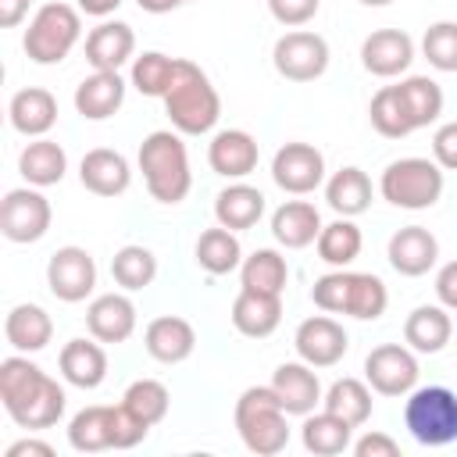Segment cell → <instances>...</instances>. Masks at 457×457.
<instances>
[{
    "instance_id": "obj_41",
    "label": "cell",
    "mask_w": 457,
    "mask_h": 457,
    "mask_svg": "<svg viewBox=\"0 0 457 457\" xmlns=\"http://www.w3.org/2000/svg\"><path fill=\"white\" fill-rule=\"evenodd\" d=\"M121 403H125L139 421H146V425L154 428L157 421H164V414H168V407H171V393H168V386L157 382V378H136V382L125 389Z\"/></svg>"
},
{
    "instance_id": "obj_25",
    "label": "cell",
    "mask_w": 457,
    "mask_h": 457,
    "mask_svg": "<svg viewBox=\"0 0 457 457\" xmlns=\"http://www.w3.org/2000/svg\"><path fill=\"white\" fill-rule=\"evenodd\" d=\"M57 368L64 375V382L79 386V389H96L107 378V353L100 346V339H68L61 346Z\"/></svg>"
},
{
    "instance_id": "obj_40",
    "label": "cell",
    "mask_w": 457,
    "mask_h": 457,
    "mask_svg": "<svg viewBox=\"0 0 457 457\" xmlns=\"http://www.w3.org/2000/svg\"><path fill=\"white\" fill-rule=\"evenodd\" d=\"M400 96H403V104L414 118V129H425L443 114V89L428 75H407L400 82Z\"/></svg>"
},
{
    "instance_id": "obj_42",
    "label": "cell",
    "mask_w": 457,
    "mask_h": 457,
    "mask_svg": "<svg viewBox=\"0 0 457 457\" xmlns=\"http://www.w3.org/2000/svg\"><path fill=\"white\" fill-rule=\"evenodd\" d=\"M386 303H389V293H386V282L371 271H353L350 275V307L346 314L357 318V321H375L386 314Z\"/></svg>"
},
{
    "instance_id": "obj_7",
    "label": "cell",
    "mask_w": 457,
    "mask_h": 457,
    "mask_svg": "<svg viewBox=\"0 0 457 457\" xmlns=\"http://www.w3.org/2000/svg\"><path fill=\"white\" fill-rule=\"evenodd\" d=\"M378 193L393 207L425 211L443 196V168L428 157H400L382 171Z\"/></svg>"
},
{
    "instance_id": "obj_35",
    "label": "cell",
    "mask_w": 457,
    "mask_h": 457,
    "mask_svg": "<svg viewBox=\"0 0 457 457\" xmlns=\"http://www.w3.org/2000/svg\"><path fill=\"white\" fill-rule=\"evenodd\" d=\"M286 278H289V264L278 250H253L250 257H243L239 264V282L243 289H257V293H275L282 296L286 289Z\"/></svg>"
},
{
    "instance_id": "obj_24",
    "label": "cell",
    "mask_w": 457,
    "mask_h": 457,
    "mask_svg": "<svg viewBox=\"0 0 457 457\" xmlns=\"http://www.w3.org/2000/svg\"><path fill=\"white\" fill-rule=\"evenodd\" d=\"M125 104V79L118 71H93L75 86V111L89 121L111 118Z\"/></svg>"
},
{
    "instance_id": "obj_33",
    "label": "cell",
    "mask_w": 457,
    "mask_h": 457,
    "mask_svg": "<svg viewBox=\"0 0 457 457\" xmlns=\"http://www.w3.org/2000/svg\"><path fill=\"white\" fill-rule=\"evenodd\" d=\"M196 264L211 275H228L243 264V246L236 239L232 228L218 225V228H204L196 239Z\"/></svg>"
},
{
    "instance_id": "obj_47",
    "label": "cell",
    "mask_w": 457,
    "mask_h": 457,
    "mask_svg": "<svg viewBox=\"0 0 457 457\" xmlns=\"http://www.w3.org/2000/svg\"><path fill=\"white\" fill-rule=\"evenodd\" d=\"M318 7H321V0H268L271 18H275L278 25H286V29L307 25V21L318 14Z\"/></svg>"
},
{
    "instance_id": "obj_53",
    "label": "cell",
    "mask_w": 457,
    "mask_h": 457,
    "mask_svg": "<svg viewBox=\"0 0 457 457\" xmlns=\"http://www.w3.org/2000/svg\"><path fill=\"white\" fill-rule=\"evenodd\" d=\"M121 7V0H79V11L82 14H93V18H107Z\"/></svg>"
},
{
    "instance_id": "obj_29",
    "label": "cell",
    "mask_w": 457,
    "mask_h": 457,
    "mask_svg": "<svg viewBox=\"0 0 457 457\" xmlns=\"http://www.w3.org/2000/svg\"><path fill=\"white\" fill-rule=\"evenodd\" d=\"M18 171H21V179L29 186H39V189L43 186H57L64 179V171H68V154H64L61 143L39 136V139L25 143V150L18 154Z\"/></svg>"
},
{
    "instance_id": "obj_32",
    "label": "cell",
    "mask_w": 457,
    "mask_h": 457,
    "mask_svg": "<svg viewBox=\"0 0 457 457\" xmlns=\"http://www.w3.org/2000/svg\"><path fill=\"white\" fill-rule=\"evenodd\" d=\"M325 200L339 218H357L371 207V179L361 168H339L325 182Z\"/></svg>"
},
{
    "instance_id": "obj_17",
    "label": "cell",
    "mask_w": 457,
    "mask_h": 457,
    "mask_svg": "<svg viewBox=\"0 0 457 457\" xmlns=\"http://www.w3.org/2000/svg\"><path fill=\"white\" fill-rule=\"evenodd\" d=\"M271 389L282 400L286 414H296V418L311 414L321 403V382H318V375H314V368L307 361L278 364L275 375H271Z\"/></svg>"
},
{
    "instance_id": "obj_27",
    "label": "cell",
    "mask_w": 457,
    "mask_h": 457,
    "mask_svg": "<svg viewBox=\"0 0 457 457\" xmlns=\"http://www.w3.org/2000/svg\"><path fill=\"white\" fill-rule=\"evenodd\" d=\"M321 232V214L311 200H286L275 214H271V236L286 246V250H303L318 239Z\"/></svg>"
},
{
    "instance_id": "obj_13",
    "label": "cell",
    "mask_w": 457,
    "mask_h": 457,
    "mask_svg": "<svg viewBox=\"0 0 457 457\" xmlns=\"http://www.w3.org/2000/svg\"><path fill=\"white\" fill-rule=\"evenodd\" d=\"M293 346L300 353V361H307L311 368H332L346 357L350 350V336L346 328L328 318V314H311L296 325V336H293Z\"/></svg>"
},
{
    "instance_id": "obj_51",
    "label": "cell",
    "mask_w": 457,
    "mask_h": 457,
    "mask_svg": "<svg viewBox=\"0 0 457 457\" xmlns=\"http://www.w3.org/2000/svg\"><path fill=\"white\" fill-rule=\"evenodd\" d=\"M32 0H0V29H14L29 14Z\"/></svg>"
},
{
    "instance_id": "obj_44",
    "label": "cell",
    "mask_w": 457,
    "mask_h": 457,
    "mask_svg": "<svg viewBox=\"0 0 457 457\" xmlns=\"http://www.w3.org/2000/svg\"><path fill=\"white\" fill-rule=\"evenodd\" d=\"M421 54L436 71H457V21H436L421 36Z\"/></svg>"
},
{
    "instance_id": "obj_3",
    "label": "cell",
    "mask_w": 457,
    "mask_h": 457,
    "mask_svg": "<svg viewBox=\"0 0 457 457\" xmlns=\"http://www.w3.org/2000/svg\"><path fill=\"white\" fill-rule=\"evenodd\" d=\"M139 171L146 182V193L157 204H182L189 186H193V171H189V154L182 143V132L171 129H157L139 143Z\"/></svg>"
},
{
    "instance_id": "obj_34",
    "label": "cell",
    "mask_w": 457,
    "mask_h": 457,
    "mask_svg": "<svg viewBox=\"0 0 457 457\" xmlns=\"http://www.w3.org/2000/svg\"><path fill=\"white\" fill-rule=\"evenodd\" d=\"M368 118H371V129L386 139H403L414 132V118L400 96V86H382L368 104Z\"/></svg>"
},
{
    "instance_id": "obj_16",
    "label": "cell",
    "mask_w": 457,
    "mask_h": 457,
    "mask_svg": "<svg viewBox=\"0 0 457 457\" xmlns=\"http://www.w3.org/2000/svg\"><path fill=\"white\" fill-rule=\"evenodd\" d=\"M386 257H389L393 271H400V275H407V278H418V275H425V271L436 264L439 243H436V236H432L425 225H403V228H396V232L389 236Z\"/></svg>"
},
{
    "instance_id": "obj_23",
    "label": "cell",
    "mask_w": 457,
    "mask_h": 457,
    "mask_svg": "<svg viewBox=\"0 0 457 457\" xmlns=\"http://www.w3.org/2000/svg\"><path fill=\"white\" fill-rule=\"evenodd\" d=\"M282 321V296L275 293H257V289H239V296L232 300V325L236 332L250 336V339H264L278 328Z\"/></svg>"
},
{
    "instance_id": "obj_2",
    "label": "cell",
    "mask_w": 457,
    "mask_h": 457,
    "mask_svg": "<svg viewBox=\"0 0 457 457\" xmlns=\"http://www.w3.org/2000/svg\"><path fill=\"white\" fill-rule=\"evenodd\" d=\"M161 100H164V114L171 118V129L182 132V136H204L221 118L218 89L211 86L204 68L186 61V57L175 61V79H171V86Z\"/></svg>"
},
{
    "instance_id": "obj_45",
    "label": "cell",
    "mask_w": 457,
    "mask_h": 457,
    "mask_svg": "<svg viewBox=\"0 0 457 457\" xmlns=\"http://www.w3.org/2000/svg\"><path fill=\"white\" fill-rule=\"evenodd\" d=\"M350 275L353 271H343V268L321 275L314 282V289H311L314 307L325 311V314H346V307H350Z\"/></svg>"
},
{
    "instance_id": "obj_14",
    "label": "cell",
    "mask_w": 457,
    "mask_h": 457,
    "mask_svg": "<svg viewBox=\"0 0 457 457\" xmlns=\"http://www.w3.org/2000/svg\"><path fill=\"white\" fill-rule=\"evenodd\" d=\"M411 61H414V39L403 29H375L361 43V64L378 79L403 75Z\"/></svg>"
},
{
    "instance_id": "obj_28",
    "label": "cell",
    "mask_w": 457,
    "mask_h": 457,
    "mask_svg": "<svg viewBox=\"0 0 457 457\" xmlns=\"http://www.w3.org/2000/svg\"><path fill=\"white\" fill-rule=\"evenodd\" d=\"M453 336V321L446 314V307L439 303H421L407 314L403 321V343L414 350V353H439Z\"/></svg>"
},
{
    "instance_id": "obj_20",
    "label": "cell",
    "mask_w": 457,
    "mask_h": 457,
    "mask_svg": "<svg viewBox=\"0 0 457 457\" xmlns=\"http://www.w3.org/2000/svg\"><path fill=\"white\" fill-rule=\"evenodd\" d=\"M79 179L96 196H121L132 182V168H129L125 154L96 146V150H86V157L79 164Z\"/></svg>"
},
{
    "instance_id": "obj_10",
    "label": "cell",
    "mask_w": 457,
    "mask_h": 457,
    "mask_svg": "<svg viewBox=\"0 0 457 457\" xmlns=\"http://www.w3.org/2000/svg\"><path fill=\"white\" fill-rule=\"evenodd\" d=\"M364 382L378 396H407L418 386V357L403 343H382L364 357Z\"/></svg>"
},
{
    "instance_id": "obj_30",
    "label": "cell",
    "mask_w": 457,
    "mask_h": 457,
    "mask_svg": "<svg viewBox=\"0 0 457 457\" xmlns=\"http://www.w3.org/2000/svg\"><path fill=\"white\" fill-rule=\"evenodd\" d=\"M261 214H264V193L257 186L232 182L214 196V218H218V225L232 228V232L253 228L261 221Z\"/></svg>"
},
{
    "instance_id": "obj_54",
    "label": "cell",
    "mask_w": 457,
    "mask_h": 457,
    "mask_svg": "<svg viewBox=\"0 0 457 457\" xmlns=\"http://www.w3.org/2000/svg\"><path fill=\"white\" fill-rule=\"evenodd\" d=\"M146 14H168V11H175L179 4H186V0H136Z\"/></svg>"
},
{
    "instance_id": "obj_9",
    "label": "cell",
    "mask_w": 457,
    "mask_h": 457,
    "mask_svg": "<svg viewBox=\"0 0 457 457\" xmlns=\"http://www.w3.org/2000/svg\"><path fill=\"white\" fill-rule=\"evenodd\" d=\"M50 200L39 193V186H21V189H7L4 204H0V232L11 243H36L46 236L50 228Z\"/></svg>"
},
{
    "instance_id": "obj_39",
    "label": "cell",
    "mask_w": 457,
    "mask_h": 457,
    "mask_svg": "<svg viewBox=\"0 0 457 457\" xmlns=\"http://www.w3.org/2000/svg\"><path fill=\"white\" fill-rule=\"evenodd\" d=\"M111 275H114V282H118L121 289H129V293L146 289V286L157 278V257H154L146 246L129 243V246H121V250L111 257Z\"/></svg>"
},
{
    "instance_id": "obj_48",
    "label": "cell",
    "mask_w": 457,
    "mask_h": 457,
    "mask_svg": "<svg viewBox=\"0 0 457 457\" xmlns=\"http://www.w3.org/2000/svg\"><path fill=\"white\" fill-rule=\"evenodd\" d=\"M432 161L446 171H457V121H446L432 136Z\"/></svg>"
},
{
    "instance_id": "obj_15",
    "label": "cell",
    "mask_w": 457,
    "mask_h": 457,
    "mask_svg": "<svg viewBox=\"0 0 457 457\" xmlns=\"http://www.w3.org/2000/svg\"><path fill=\"white\" fill-rule=\"evenodd\" d=\"M257 157H261V146L243 129H221L207 146V164L221 179H246L257 168Z\"/></svg>"
},
{
    "instance_id": "obj_50",
    "label": "cell",
    "mask_w": 457,
    "mask_h": 457,
    "mask_svg": "<svg viewBox=\"0 0 457 457\" xmlns=\"http://www.w3.org/2000/svg\"><path fill=\"white\" fill-rule=\"evenodd\" d=\"M436 296L446 311H457V261H446L436 271Z\"/></svg>"
},
{
    "instance_id": "obj_4",
    "label": "cell",
    "mask_w": 457,
    "mask_h": 457,
    "mask_svg": "<svg viewBox=\"0 0 457 457\" xmlns=\"http://www.w3.org/2000/svg\"><path fill=\"white\" fill-rule=\"evenodd\" d=\"M286 407L275 396L271 386H250L236 400V432L250 453L275 457L289 443V421Z\"/></svg>"
},
{
    "instance_id": "obj_43",
    "label": "cell",
    "mask_w": 457,
    "mask_h": 457,
    "mask_svg": "<svg viewBox=\"0 0 457 457\" xmlns=\"http://www.w3.org/2000/svg\"><path fill=\"white\" fill-rule=\"evenodd\" d=\"M175 61L179 57H168L161 50H146L132 61V86L143 93V96H164L171 79H175Z\"/></svg>"
},
{
    "instance_id": "obj_11",
    "label": "cell",
    "mask_w": 457,
    "mask_h": 457,
    "mask_svg": "<svg viewBox=\"0 0 457 457\" xmlns=\"http://www.w3.org/2000/svg\"><path fill=\"white\" fill-rule=\"evenodd\" d=\"M46 286L64 303H82L96 289V261L82 246H61L46 261Z\"/></svg>"
},
{
    "instance_id": "obj_31",
    "label": "cell",
    "mask_w": 457,
    "mask_h": 457,
    "mask_svg": "<svg viewBox=\"0 0 457 457\" xmlns=\"http://www.w3.org/2000/svg\"><path fill=\"white\" fill-rule=\"evenodd\" d=\"M300 439H303V450H307V453L336 457V453L350 450V443H353V425L343 421V418L332 414V411H321V414L311 411V414H303Z\"/></svg>"
},
{
    "instance_id": "obj_38",
    "label": "cell",
    "mask_w": 457,
    "mask_h": 457,
    "mask_svg": "<svg viewBox=\"0 0 457 457\" xmlns=\"http://www.w3.org/2000/svg\"><path fill=\"white\" fill-rule=\"evenodd\" d=\"M68 443L79 453H100L111 450V407L93 403L82 407L71 421H68Z\"/></svg>"
},
{
    "instance_id": "obj_12",
    "label": "cell",
    "mask_w": 457,
    "mask_h": 457,
    "mask_svg": "<svg viewBox=\"0 0 457 457\" xmlns=\"http://www.w3.org/2000/svg\"><path fill=\"white\" fill-rule=\"evenodd\" d=\"M271 179L293 196H307L325 182V157L311 143H282L271 157Z\"/></svg>"
},
{
    "instance_id": "obj_6",
    "label": "cell",
    "mask_w": 457,
    "mask_h": 457,
    "mask_svg": "<svg viewBox=\"0 0 457 457\" xmlns=\"http://www.w3.org/2000/svg\"><path fill=\"white\" fill-rule=\"evenodd\" d=\"M82 39V18L68 4H43L25 29V54L36 64H61Z\"/></svg>"
},
{
    "instance_id": "obj_49",
    "label": "cell",
    "mask_w": 457,
    "mask_h": 457,
    "mask_svg": "<svg viewBox=\"0 0 457 457\" xmlns=\"http://www.w3.org/2000/svg\"><path fill=\"white\" fill-rule=\"evenodd\" d=\"M350 450L357 457H396L400 453V443L393 436H386V432H364L361 439L350 443Z\"/></svg>"
},
{
    "instance_id": "obj_55",
    "label": "cell",
    "mask_w": 457,
    "mask_h": 457,
    "mask_svg": "<svg viewBox=\"0 0 457 457\" xmlns=\"http://www.w3.org/2000/svg\"><path fill=\"white\" fill-rule=\"evenodd\" d=\"M357 4H364V7H386V4H393V0H357Z\"/></svg>"
},
{
    "instance_id": "obj_26",
    "label": "cell",
    "mask_w": 457,
    "mask_h": 457,
    "mask_svg": "<svg viewBox=\"0 0 457 457\" xmlns=\"http://www.w3.org/2000/svg\"><path fill=\"white\" fill-rule=\"evenodd\" d=\"M4 339L18 353H39L54 339V321L39 303H14L4 318Z\"/></svg>"
},
{
    "instance_id": "obj_5",
    "label": "cell",
    "mask_w": 457,
    "mask_h": 457,
    "mask_svg": "<svg viewBox=\"0 0 457 457\" xmlns=\"http://www.w3.org/2000/svg\"><path fill=\"white\" fill-rule=\"evenodd\" d=\"M403 425L421 446H450L457 439V393L446 386H414L403 403Z\"/></svg>"
},
{
    "instance_id": "obj_22",
    "label": "cell",
    "mask_w": 457,
    "mask_h": 457,
    "mask_svg": "<svg viewBox=\"0 0 457 457\" xmlns=\"http://www.w3.org/2000/svg\"><path fill=\"white\" fill-rule=\"evenodd\" d=\"M136 54V32L125 21H100L86 36V61L93 71H118Z\"/></svg>"
},
{
    "instance_id": "obj_46",
    "label": "cell",
    "mask_w": 457,
    "mask_h": 457,
    "mask_svg": "<svg viewBox=\"0 0 457 457\" xmlns=\"http://www.w3.org/2000/svg\"><path fill=\"white\" fill-rule=\"evenodd\" d=\"M150 432L146 421H139L125 403L111 407V450H132L136 443H143Z\"/></svg>"
},
{
    "instance_id": "obj_21",
    "label": "cell",
    "mask_w": 457,
    "mask_h": 457,
    "mask_svg": "<svg viewBox=\"0 0 457 457\" xmlns=\"http://www.w3.org/2000/svg\"><path fill=\"white\" fill-rule=\"evenodd\" d=\"M143 346H146V353H150L154 361H161V364H179V361H186V357L193 353L196 332H193V325H189L186 318H179V314H161V318H154V321L146 325Z\"/></svg>"
},
{
    "instance_id": "obj_1",
    "label": "cell",
    "mask_w": 457,
    "mask_h": 457,
    "mask_svg": "<svg viewBox=\"0 0 457 457\" xmlns=\"http://www.w3.org/2000/svg\"><path fill=\"white\" fill-rule=\"evenodd\" d=\"M0 400L18 428H50L64 414V389L21 353L0 361Z\"/></svg>"
},
{
    "instance_id": "obj_18",
    "label": "cell",
    "mask_w": 457,
    "mask_h": 457,
    "mask_svg": "<svg viewBox=\"0 0 457 457\" xmlns=\"http://www.w3.org/2000/svg\"><path fill=\"white\" fill-rule=\"evenodd\" d=\"M86 328L100 343H125L136 332V303L125 293H104L86 307Z\"/></svg>"
},
{
    "instance_id": "obj_36",
    "label": "cell",
    "mask_w": 457,
    "mask_h": 457,
    "mask_svg": "<svg viewBox=\"0 0 457 457\" xmlns=\"http://www.w3.org/2000/svg\"><path fill=\"white\" fill-rule=\"evenodd\" d=\"M321 407L339 414L353 428H361L371 418V386L361 382V378H336L328 386V393L321 396Z\"/></svg>"
},
{
    "instance_id": "obj_52",
    "label": "cell",
    "mask_w": 457,
    "mask_h": 457,
    "mask_svg": "<svg viewBox=\"0 0 457 457\" xmlns=\"http://www.w3.org/2000/svg\"><path fill=\"white\" fill-rule=\"evenodd\" d=\"M25 453H36V457H54V446L50 443H39V439H18L7 446V457H25Z\"/></svg>"
},
{
    "instance_id": "obj_19",
    "label": "cell",
    "mask_w": 457,
    "mask_h": 457,
    "mask_svg": "<svg viewBox=\"0 0 457 457\" xmlns=\"http://www.w3.org/2000/svg\"><path fill=\"white\" fill-rule=\"evenodd\" d=\"M7 118H11V129H14V132H21V136H29V139H39V136H46V132L54 129V121H57V100H54V93L43 89V86H25V89H18V93L11 96Z\"/></svg>"
},
{
    "instance_id": "obj_8",
    "label": "cell",
    "mask_w": 457,
    "mask_h": 457,
    "mask_svg": "<svg viewBox=\"0 0 457 457\" xmlns=\"http://www.w3.org/2000/svg\"><path fill=\"white\" fill-rule=\"evenodd\" d=\"M271 61H275V71L282 79H289V82H314L328 68V43H325V36H318L311 29H293V32L275 39Z\"/></svg>"
},
{
    "instance_id": "obj_37",
    "label": "cell",
    "mask_w": 457,
    "mask_h": 457,
    "mask_svg": "<svg viewBox=\"0 0 457 457\" xmlns=\"http://www.w3.org/2000/svg\"><path fill=\"white\" fill-rule=\"evenodd\" d=\"M314 246H318V257H321L325 264L346 268L350 261H357V253H361V246H364V236H361V228H357L350 218H336V221L321 225Z\"/></svg>"
}]
</instances>
